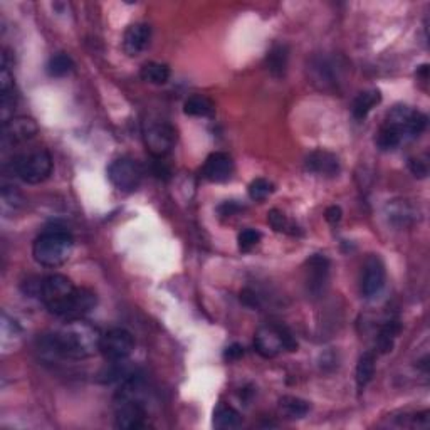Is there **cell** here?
I'll use <instances>...</instances> for the list:
<instances>
[{"instance_id": "5", "label": "cell", "mask_w": 430, "mask_h": 430, "mask_svg": "<svg viewBox=\"0 0 430 430\" xmlns=\"http://www.w3.org/2000/svg\"><path fill=\"white\" fill-rule=\"evenodd\" d=\"M254 348L262 358H274L284 350L294 352L297 348V343L294 341L293 335L282 326L266 324L256 331Z\"/></svg>"}, {"instance_id": "29", "label": "cell", "mask_w": 430, "mask_h": 430, "mask_svg": "<svg viewBox=\"0 0 430 430\" xmlns=\"http://www.w3.org/2000/svg\"><path fill=\"white\" fill-rule=\"evenodd\" d=\"M410 170H412V173L415 177H420V179H424V177L429 173L427 163L418 160V158H412V160H410Z\"/></svg>"}, {"instance_id": "19", "label": "cell", "mask_w": 430, "mask_h": 430, "mask_svg": "<svg viewBox=\"0 0 430 430\" xmlns=\"http://www.w3.org/2000/svg\"><path fill=\"white\" fill-rule=\"evenodd\" d=\"M375 363H376V358L375 353L367 352L360 357L357 365V387L360 390H363L367 385L372 382L373 375H375Z\"/></svg>"}, {"instance_id": "31", "label": "cell", "mask_w": 430, "mask_h": 430, "mask_svg": "<svg viewBox=\"0 0 430 430\" xmlns=\"http://www.w3.org/2000/svg\"><path fill=\"white\" fill-rule=\"evenodd\" d=\"M242 354H244V348H242V346L237 345V343H234V345L227 346V350H225L224 357H225V360L234 361V360H239V358L242 357Z\"/></svg>"}, {"instance_id": "20", "label": "cell", "mask_w": 430, "mask_h": 430, "mask_svg": "<svg viewBox=\"0 0 430 430\" xmlns=\"http://www.w3.org/2000/svg\"><path fill=\"white\" fill-rule=\"evenodd\" d=\"M139 76L143 81L150 82V84L161 86L170 79V69L167 64L161 63H146L139 71Z\"/></svg>"}, {"instance_id": "17", "label": "cell", "mask_w": 430, "mask_h": 430, "mask_svg": "<svg viewBox=\"0 0 430 430\" xmlns=\"http://www.w3.org/2000/svg\"><path fill=\"white\" fill-rule=\"evenodd\" d=\"M311 405L306 400L299 397H291V395H286L279 400V410L284 415L286 418H291V420H297V418L306 417Z\"/></svg>"}, {"instance_id": "13", "label": "cell", "mask_w": 430, "mask_h": 430, "mask_svg": "<svg viewBox=\"0 0 430 430\" xmlns=\"http://www.w3.org/2000/svg\"><path fill=\"white\" fill-rule=\"evenodd\" d=\"M150 37H152V29L148 24H143V22L131 24L123 37L124 52L131 58L139 56L150 44Z\"/></svg>"}, {"instance_id": "9", "label": "cell", "mask_w": 430, "mask_h": 430, "mask_svg": "<svg viewBox=\"0 0 430 430\" xmlns=\"http://www.w3.org/2000/svg\"><path fill=\"white\" fill-rule=\"evenodd\" d=\"M109 182L122 192H135L143 179V170L135 160L118 158L108 168Z\"/></svg>"}, {"instance_id": "21", "label": "cell", "mask_w": 430, "mask_h": 430, "mask_svg": "<svg viewBox=\"0 0 430 430\" xmlns=\"http://www.w3.org/2000/svg\"><path fill=\"white\" fill-rule=\"evenodd\" d=\"M183 111L185 115H190V116H205L214 115L215 106L212 101L209 98L202 96V94H195V96H190L183 104Z\"/></svg>"}, {"instance_id": "18", "label": "cell", "mask_w": 430, "mask_h": 430, "mask_svg": "<svg viewBox=\"0 0 430 430\" xmlns=\"http://www.w3.org/2000/svg\"><path fill=\"white\" fill-rule=\"evenodd\" d=\"M242 424V417L236 409L229 405H218L214 412V427L220 430L237 429Z\"/></svg>"}, {"instance_id": "8", "label": "cell", "mask_w": 430, "mask_h": 430, "mask_svg": "<svg viewBox=\"0 0 430 430\" xmlns=\"http://www.w3.org/2000/svg\"><path fill=\"white\" fill-rule=\"evenodd\" d=\"M135 350V339L130 331L123 328L109 330L101 337L100 352L108 361H124Z\"/></svg>"}, {"instance_id": "10", "label": "cell", "mask_w": 430, "mask_h": 430, "mask_svg": "<svg viewBox=\"0 0 430 430\" xmlns=\"http://www.w3.org/2000/svg\"><path fill=\"white\" fill-rule=\"evenodd\" d=\"M385 279H387V273H385V264L382 259L372 256L367 259L363 266V276H361V294L367 299H373L378 296L385 288Z\"/></svg>"}, {"instance_id": "11", "label": "cell", "mask_w": 430, "mask_h": 430, "mask_svg": "<svg viewBox=\"0 0 430 430\" xmlns=\"http://www.w3.org/2000/svg\"><path fill=\"white\" fill-rule=\"evenodd\" d=\"M39 128L37 123L32 118H25V116H17V118L9 120L3 123V143H22L27 142L32 137H36Z\"/></svg>"}, {"instance_id": "28", "label": "cell", "mask_w": 430, "mask_h": 430, "mask_svg": "<svg viewBox=\"0 0 430 430\" xmlns=\"http://www.w3.org/2000/svg\"><path fill=\"white\" fill-rule=\"evenodd\" d=\"M267 220L273 225L274 231L278 232H289V229H293L291 222L286 218L284 214L279 212V210H271V212L267 214Z\"/></svg>"}, {"instance_id": "12", "label": "cell", "mask_w": 430, "mask_h": 430, "mask_svg": "<svg viewBox=\"0 0 430 430\" xmlns=\"http://www.w3.org/2000/svg\"><path fill=\"white\" fill-rule=\"evenodd\" d=\"M234 173V161L229 155L225 153H212L207 158L205 165H203V177L210 182L222 183L227 182Z\"/></svg>"}, {"instance_id": "22", "label": "cell", "mask_w": 430, "mask_h": 430, "mask_svg": "<svg viewBox=\"0 0 430 430\" xmlns=\"http://www.w3.org/2000/svg\"><path fill=\"white\" fill-rule=\"evenodd\" d=\"M400 333V323L398 321H387L383 328L380 330L378 338H376V348L380 353H388L394 348V343L397 335Z\"/></svg>"}, {"instance_id": "4", "label": "cell", "mask_w": 430, "mask_h": 430, "mask_svg": "<svg viewBox=\"0 0 430 430\" xmlns=\"http://www.w3.org/2000/svg\"><path fill=\"white\" fill-rule=\"evenodd\" d=\"M12 168L22 182L29 185L43 183L52 173V158L46 150H34L14 158Z\"/></svg>"}, {"instance_id": "15", "label": "cell", "mask_w": 430, "mask_h": 430, "mask_svg": "<svg viewBox=\"0 0 430 430\" xmlns=\"http://www.w3.org/2000/svg\"><path fill=\"white\" fill-rule=\"evenodd\" d=\"M382 101V94L378 89H370V91H363L358 94L353 101L352 106V115L354 120H365L368 116V113L372 111L376 104Z\"/></svg>"}, {"instance_id": "27", "label": "cell", "mask_w": 430, "mask_h": 430, "mask_svg": "<svg viewBox=\"0 0 430 430\" xmlns=\"http://www.w3.org/2000/svg\"><path fill=\"white\" fill-rule=\"evenodd\" d=\"M261 237H262L261 232L256 231V229H246V231L240 232L239 237H237L239 249L242 252H249L251 249H254L259 242H261Z\"/></svg>"}, {"instance_id": "16", "label": "cell", "mask_w": 430, "mask_h": 430, "mask_svg": "<svg viewBox=\"0 0 430 430\" xmlns=\"http://www.w3.org/2000/svg\"><path fill=\"white\" fill-rule=\"evenodd\" d=\"M308 284L311 291H321L323 284L328 279V261L323 256H315L308 261Z\"/></svg>"}, {"instance_id": "7", "label": "cell", "mask_w": 430, "mask_h": 430, "mask_svg": "<svg viewBox=\"0 0 430 430\" xmlns=\"http://www.w3.org/2000/svg\"><path fill=\"white\" fill-rule=\"evenodd\" d=\"M146 150L157 158H163L172 152L177 142L175 128L165 122H153L146 124L143 131Z\"/></svg>"}, {"instance_id": "26", "label": "cell", "mask_w": 430, "mask_h": 430, "mask_svg": "<svg viewBox=\"0 0 430 430\" xmlns=\"http://www.w3.org/2000/svg\"><path fill=\"white\" fill-rule=\"evenodd\" d=\"M273 192H274L273 183L267 182L266 179H256L254 182L249 185V197L256 200V202H262V200H266Z\"/></svg>"}, {"instance_id": "3", "label": "cell", "mask_w": 430, "mask_h": 430, "mask_svg": "<svg viewBox=\"0 0 430 430\" xmlns=\"http://www.w3.org/2000/svg\"><path fill=\"white\" fill-rule=\"evenodd\" d=\"M73 237L63 229H49L43 232L32 246L34 261L44 267L63 266L73 252Z\"/></svg>"}, {"instance_id": "14", "label": "cell", "mask_w": 430, "mask_h": 430, "mask_svg": "<svg viewBox=\"0 0 430 430\" xmlns=\"http://www.w3.org/2000/svg\"><path fill=\"white\" fill-rule=\"evenodd\" d=\"M308 170L318 173V175L335 177L339 172L338 158L328 152H315L308 157Z\"/></svg>"}, {"instance_id": "23", "label": "cell", "mask_w": 430, "mask_h": 430, "mask_svg": "<svg viewBox=\"0 0 430 430\" xmlns=\"http://www.w3.org/2000/svg\"><path fill=\"white\" fill-rule=\"evenodd\" d=\"M267 67L274 76H282L288 67V49L284 46H274L267 54Z\"/></svg>"}, {"instance_id": "2", "label": "cell", "mask_w": 430, "mask_h": 430, "mask_svg": "<svg viewBox=\"0 0 430 430\" xmlns=\"http://www.w3.org/2000/svg\"><path fill=\"white\" fill-rule=\"evenodd\" d=\"M78 289L69 278L63 274H52L41 281L39 296L49 311L56 316L76 319L78 315Z\"/></svg>"}, {"instance_id": "6", "label": "cell", "mask_w": 430, "mask_h": 430, "mask_svg": "<svg viewBox=\"0 0 430 430\" xmlns=\"http://www.w3.org/2000/svg\"><path fill=\"white\" fill-rule=\"evenodd\" d=\"M385 123L394 126L395 130H398L403 139L417 138L427 128V116L424 113L415 111V109H410L407 106H395L388 113Z\"/></svg>"}, {"instance_id": "32", "label": "cell", "mask_w": 430, "mask_h": 430, "mask_svg": "<svg viewBox=\"0 0 430 430\" xmlns=\"http://www.w3.org/2000/svg\"><path fill=\"white\" fill-rule=\"evenodd\" d=\"M239 209L240 207L236 205L234 202H225L224 205L220 207V212H222V215H232L234 212H236V210H239Z\"/></svg>"}, {"instance_id": "24", "label": "cell", "mask_w": 430, "mask_h": 430, "mask_svg": "<svg viewBox=\"0 0 430 430\" xmlns=\"http://www.w3.org/2000/svg\"><path fill=\"white\" fill-rule=\"evenodd\" d=\"M73 67H74L73 59L67 54H64V52H59V54L52 56V58L49 59L47 73L49 76L52 78H63L66 76V74H69L71 71H73Z\"/></svg>"}, {"instance_id": "1", "label": "cell", "mask_w": 430, "mask_h": 430, "mask_svg": "<svg viewBox=\"0 0 430 430\" xmlns=\"http://www.w3.org/2000/svg\"><path fill=\"white\" fill-rule=\"evenodd\" d=\"M103 335L96 326L84 321L82 318L69 319L61 330L47 338L49 350L56 354L71 360H84L100 352V343Z\"/></svg>"}, {"instance_id": "30", "label": "cell", "mask_w": 430, "mask_h": 430, "mask_svg": "<svg viewBox=\"0 0 430 430\" xmlns=\"http://www.w3.org/2000/svg\"><path fill=\"white\" fill-rule=\"evenodd\" d=\"M341 215H343V212L338 205H331V207H328L326 212H324V218H326L330 224L335 225V224H338L339 220H341Z\"/></svg>"}, {"instance_id": "25", "label": "cell", "mask_w": 430, "mask_h": 430, "mask_svg": "<svg viewBox=\"0 0 430 430\" xmlns=\"http://www.w3.org/2000/svg\"><path fill=\"white\" fill-rule=\"evenodd\" d=\"M402 142L403 137L400 135V131L387 123L380 128L378 135H376V145L382 150H395Z\"/></svg>"}]
</instances>
